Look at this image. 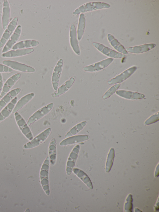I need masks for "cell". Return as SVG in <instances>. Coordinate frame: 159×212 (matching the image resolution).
<instances>
[{"mask_svg": "<svg viewBox=\"0 0 159 212\" xmlns=\"http://www.w3.org/2000/svg\"><path fill=\"white\" fill-rule=\"evenodd\" d=\"M14 113L15 121L21 132L27 139L31 141L33 138V136L27 123L18 112Z\"/></svg>", "mask_w": 159, "mask_h": 212, "instance_id": "cell-1", "label": "cell"}, {"mask_svg": "<svg viewBox=\"0 0 159 212\" xmlns=\"http://www.w3.org/2000/svg\"><path fill=\"white\" fill-rule=\"evenodd\" d=\"M18 21L17 17H14L9 23L0 39V48L3 47L13 34L16 27Z\"/></svg>", "mask_w": 159, "mask_h": 212, "instance_id": "cell-2", "label": "cell"}, {"mask_svg": "<svg viewBox=\"0 0 159 212\" xmlns=\"http://www.w3.org/2000/svg\"><path fill=\"white\" fill-rule=\"evenodd\" d=\"M49 159V157H47L42 165L40 173L42 186L46 193L48 195L49 194L48 179Z\"/></svg>", "mask_w": 159, "mask_h": 212, "instance_id": "cell-3", "label": "cell"}, {"mask_svg": "<svg viewBox=\"0 0 159 212\" xmlns=\"http://www.w3.org/2000/svg\"><path fill=\"white\" fill-rule=\"evenodd\" d=\"M2 63L13 70L24 72H34L35 69L33 67L19 62L10 60H4Z\"/></svg>", "mask_w": 159, "mask_h": 212, "instance_id": "cell-4", "label": "cell"}, {"mask_svg": "<svg viewBox=\"0 0 159 212\" xmlns=\"http://www.w3.org/2000/svg\"><path fill=\"white\" fill-rule=\"evenodd\" d=\"M51 131L50 128H47L26 144L23 148L26 149H30L39 145L48 138Z\"/></svg>", "mask_w": 159, "mask_h": 212, "instance_id": "cell-5", "label": "cell"}, {"mask_svg": "<svg viewBox=\"0 0 159 212\" xmlns=\"http://www.w3.org/2000/svg\"><path fill=\"white\" fill-rule=\"evenodd\" d=\"M53 106V104L51 103L35 112L28 120L27 123L29 126L48 113L52 109Z\"/></svg>", "mask_w": 159, "mask_h": 212, "instance_id": "cell-6", "label": "cell"}, {"mask_svg": "<svg viewBox=\"0 0 159 212\" xmlns=\"http://www.w3.org/2000/svg\"><path fill=\"white\" fill-rule=\"evenodd\" d=\"M21 32V26L18 25L13 34L8 40L2 50V53H6L11 49L13 46L19 40Z\"/></svg>", "mask_w": 159, "mask_h": 212, "instance_id": "cell-7", "label": "cell"}, {"mask_svg": "<svg viewBox=\"0 0 159 212\" xmlns=\"http://www.w3.org/2000/svg\"><path fill=\"white\" fill-rule=\"evenodd\" d=\"M32 48L10 50L2 53L1 56L4 58H12L24 56L30 54L34 51Z\"/></svg>", "mask_w": 159, "mask_h": 212, "instance_id": "cell-8", "label": "cell"}, {"mask_svg": "<svg viewBox=\"0 0 159 212\" xmlns=\"http://www.w3.org/2000/svg\"><path fill=\"white\" fill-rule=\"evenodd\" d=\"M21 75L20 73L15 74L9 78L3 84L2 92L0 96V98H2L10 90L16 82L20 78Z\"/></svg>", "mask_w": 159, "mask_h": 212, "instance_id": "cell-9", "label": "cell"}, {"mask_svg": "<svg viewBox=\"0 0 159 212\" xmlns=\"http://www.w3.org/2000/svg\"><path fill=\"white\" fill-rule=\"evenodd\" d=\"M80 150V146L76 145L73 149L69 157L66 164V173L68 175L70 174L75 166L78 157Z\"/></svg>", "mask_w": 159, "mask_h": 212, "instance_id": "cell-10", "label": "cell"}, {"mask_svg": "<svg viewBox=\"0 0 159 212\" xmlns=\"http://www.w3.org/2000/svg\"><path fill=\"white\" fill-rule=\"evenodd\" d=\"M63 61L60 59L56 65L52 74V81L53 88L55 90H57L59 85L60 77L62 70Z\"/></svg>", "mask_w": 159, "mask_h": 212, "instance_id": "cell-11", "label": "cell"}, {"mask_svg": "<svg viewBox=\"0 0 159 212\" xmlns=\"http://www.w3.org/2000/svg\"><path fill=\"white\" fill-rule=\"evenodd\" d=\"M18 100L16 96L4 107L0 112V122L8 118L12 113Z\"/></svg>", "mask_w": 159, "mask_h": 212, "instance_id": "cell-12", "label": "cell"}, {"mask_svg": "<svg viewBox=\"0 0 159 212\" xmlns=\"http://www.w3.org/2000/svg\"><path fill=\"white\" fill-rule=\"evenodd\" d=\"M21 90L20 88L13 89L10 90L1 98L0 100V110L16 97L20 92Z\"/></svg>", "mask_w": 159, "mask_h": 212, "instance_id": "cell-13", "label": "cell"}, {"mask_svg": "<svg viewBox=\"0 0 159 212\" xmlns=\"http://www.w3.org/2000/svg\"><path fill=\"white\" fill-rule=\"evenodd\" d=\"M10 15V8L7 0L3 1L2 10V22L3 29L5 30L9 23Z\"/></svg>", "mask_w": 159, "mask_h": 212, "instance_id": "cell-14", "label": "cell"}, {"mask_svg": "<svg viewBox=\"0 0 159 212\" xmlns=\"http://www.w3.org/2000/svg\"><path fill=\"white\" fill-rule=\"evenodd\" d=\"M38 41L33 40H25L17 42L11 48L12 50L30 48L37 45Z\"/></svg>", "mask_w": 159, "mask_h": 212, "instance_id": "cell-15", "label": "cell"}, {"mask_svg": "<svg viewBox=\"0 0 159 212\" xmlns=\"http://www.w3.org/2000/svg\"><path fill=\"white\" fill-rule=\"evenodd\" d=\"M35 94L34 93L27 94L22 97L16 103L12 113L17 112L28 103L34 97Z\"/></svg>", "mask_w": 159, "mask_h": 212, "instance_id": "cell-16", "label": "cell"}, {"mask_svg": "<svg viewBox=\"0 0 159 212\" xmlns=\"http://www.w3.org/2000/svg\"><path fill=\"white\" fill-rule=\"evenodd\" d=\"M88 139L87 135H80L72 136L63 140L60 142L61 145H68L79 143L85 141Z\"/></svg>", "mask_w": 159, "mask_h": 212, "instance_id": "cell-17", "label": "cell"}, {"mask_svg": "<svg viewBox=\"0 0 159 212\" xmlns=\"http://www.w3.org/2000/svg\"><path fill=\"white\" fill-rule=\"evenodd\" d=\"M48 154L51 164L53 165L55 163L57 158L56 143L55 139L51 141L48 149Z\"/></svg>", "mask_w": 159, "mask_h": 212, "instance_id": "cell-18", "label": "cell"}, {"mask_svg": "<svg viewBox=\"0 0 159 212\" xmlns=\"http://www.w3.org/2000/svg\"><path fill=\"white\" fill-rule=\"evenodd\" d=\"M70 42L71 43L73 41L74 42L71 45V47L75 53L78 55L80 54V52L79 47L76 39V34L75 26L72 25L70 27Z\"/></svg>", "mask_w": 159, "mask_h": 212, "instance_id": "cell-19", "label": "cell"}, {"mask_svg": "<svg viewBox=\"0 0 159 212\" xmlns=\"http://www.w3.org/2000/svg\"><path fill=\"white\" fill-rule=\"evenodd\" d=\"M75 80V78L72 77L69 79L58 89L57 92L53 94V96H59L67 91L71 87Z\"/></svg>", "mask_w": 159, "mask_h": 212, "instance_id": "cell-20", "label": "cell"}, {"mask_svg": "<svg viewBox=\"0 0 159 212\" xmlns=\"http://www.w3.org/2000/svg\"><path fill=\"white\" fill-rule=\"evenodd\" d=\"M73 172L77 176L79 177H84L81 179L87 185V186L90 189H93L91 181L87 175L82 170L77 168L73 169Z\"/></svg>", "mask_w": 159, "mask_h": 212, "instance_id": "cell-21", "label": "cell"}, {"mask_svg": "<svg viewBox=\"0 0 159 212\" xmlns=\"http://www.w3.org/2000/svg\"><path fill=\"white\" fill-rule=\"evenodd\" d=\"M86 123V122L84 121L77 124L67 132L65 137H70V136L76 134L84 128Z\"/></svg>", "mask_w": 159, "mask_h": 212, "instance_id": "cell-22", "label": "cell"}, {"mask_svg": "<svg viewBox=\"0 0 159 212\" xmlns=\"http://www.w3.org/2000/svg\"><path fill=\"white\" fill-rule=\"evenodd\" d=\"M82 14H81L80 15L79 24V25L81 26H78V39L79 40H80L81 38L82 35L83 34L82 32L84 31V26H84V24H83L84 23V22L82 21Z\"/></svg>", "mask_w": 159, "mask_h": 212, "instance_id": "cell-23", "label": "cell"}, {"mask_svg": "<svg viewBox=\"0 0 159 212\" xmlns=\"http://www.w3.org/2000/svg\"><path fill=\"white\" fill-rule=\"evenodd\" d=\"M13 71V69L8 67L3 64H0V73L10 72Z\"/></svg>", "mask_w": 159, "mask_h": 212, "instance_id": "cell-24", "label": "cell"}, {"mask_svg": "<svg viewBox=\"0 0 159 212\" xmlns=\"http://www.w3.org/2000/svg\"><path fill=\"white\" fill-rule=\"evenodd\" d=\"M3 85V77L1 73H0V96L2 92Z\"/></svg>", "mask_w": 159, "mask_h": 212, "instance_id": "cell-25", "label": "cell"}]
</instances>
